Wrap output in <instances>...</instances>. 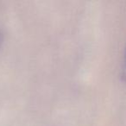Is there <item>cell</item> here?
I'll list each match as a JSON object with an SVG mask.
<instances>
[{
	"label": "cell",
	"instance_id": "7a4b0ae2",
	"mask_svg": "<svg viewBox=\"0 0 126 126\" xmlns=\"http://www.w3.org/2000/svg\"><path fill=\"white\" fill-rule=\"evenodd\" d=\"M125 64H126V49H125Z\"/></svg>",
	"mask_w": 126,
	"mask_h": 126
},
{
	"label": "cell",
	"instance_id": "6da1fadb",
	"mask_svg": "<svg viewBox=\"0 0 126 126\" xmlns=\"http://www.w3.org/2000/svg\"><path fill=\"white\" fill-rule=\"evenodd\" d=\"M2 41H3V34L2 32L0 31V44L2 43Z\"/></svg>",
	"mask_w": 126,
	"mask_h": 126
}]
</instances>
